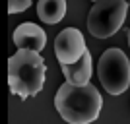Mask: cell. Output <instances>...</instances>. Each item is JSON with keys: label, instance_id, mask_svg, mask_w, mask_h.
Listing matches in <instances>:
<instances>
[{"label": "cell", "instance_id": "cell-8", "mask_svg": "<svg viewBox=\"0 0 130 124\" xmlns=\"http://www.w3.org/2000/svg\"><path fill=\"white\" fill-rule=\"evenodd\" d=\"M66 14V0H39L37 2V16L41 22L58 23Z\"/></svg>", "mask_w": 130, "mask_h": 124}, {"label": "cell", "instance_id": "cell-2", "mask_svg": "<svg viewBox=\"0 0 130 124\" xmlns=\"http://www.w3.org/2000/svg\"><path fill=\"white\" fill-rule=\"evenodd\" d=\"M47 66L41 52L18 49L8 60V85L12 93L22 99L37 95L45 85Z\"/></svg>", "mask_w": 130, "mask_h": 124}, {"label": "cell", "instance_id": "cell-9", "mask_svg": "<svg viewBox=\"0 0 130 124\" xmlns=\"http://www.w3.org/2000/svg\"><path fill=\"white\" fill-rule=\"evenodd\" d=\"M31 6V0H8V12L10 14H20Z\"/></svg>", "mask_w": 130, "mask_h": 124}, {"label": "cell", "instance_id": "cell-7", "mask_svg": "<svg viewBox=\"0 0 130 124\" xmlns=\"http://www.w3.org/2000/svg\"><path fill=\"white\" fill-rule=\"evenodd\" d=\"M60 68H62V74H64L68 83L86 85V83H89V78H91V72H93L91 52L86 50V52L82 54V58H78L72 64H60Z\"/></svg>", "mask_w": 130, "mask_h": 124}, {"label": "cell", "instance_id": "cell-3", "mask_svg": "<svg viewBox=\"0 0 130 124\" xmlns=\"http://www.w3.org/2000/svg\"><path fill=\"white\" fill-rule=\"evenodd\" d=\"M126 10V0H95L87 16L89 33L97 39L113 37L124 23Z\"/></svg>", "mask_w": 130, "mask_h": 124}, {"label": "cell", "instance_id": "cell-1", "mask_svg": "<svg viewBox=\"0 0 130 124\" xmlns=\"http://www.w3.org/2000/svg\"><path fill=\"white\" fill-rule=\"evenodd\" d=\"M103 97L91 83L74 85L64 81L54 95V109L68 124H89L97 120Z\"/></svg>", "mask_w": 130, "mask_h": 124}, {"label": "cell", "instance_id": "cell-4", "mask_svg": "<svg viewBox=\"0 0 130 124\" xmlns=\"http://www.w3.org/2000/svg\"><path fill=\"white\" fill-rule=\"evenodd\" d=\"M97 76L109 95H122L130 85V62L120 49H107L97 64Z\"/></svg>", "mask_w": 130, "mask_h": 124}, {"label": "cell", "instance_id": "cell-6", "mask_svg": "<svg viewBox=\"0 0 130 124\" xmlns=\"http://www.w3.org/2000/svg\"><path fill=\"white\" fill-rule=\"evenodd\" d=\"M12 39H14V45L18 49L35 50V52H41L45 49V45H47V33L37 23H31V22L18 25Z\"/></svg>", "mask_w": 130, "mask_h": 124}, {"label": "cell", "instance_id": "cell-5", "mask_svg": "<svg viewBox=\"0 0 130 124\" xmlns=\"http://www.w3.org/2000/svg\"><path fill=\"white\" fill-rule=\"evenodd\" d=\"M86 39L82 35L80 29L76 27H66L56 35L54 39V54L60 64H72L82 54L86 52Z\"/></svg>", "mask_w": 130, "mask_h": 124}, {"label": "cell", "instance_id": "cell-10", "mask_svg": "<svg viewBox=\"0 0 130 124\" xmlns=\"http://www.w3.org/2000/svg\"><path fill=\"white\" fill-rule=\"evenodd\" d=\"M128 47H130V29H128Z\"/></svg>", "mask_w": 130, "mask_h": 124}, {"label": "cell", "instance_id": "cell-12", "mask_svg": "<svg viewBox=\"0 0 130 124\" xmlns=\"http://www.w3.org/2000/svg\"><path fill=\"white\" fill-rule=\"evenodd\" d=\"M93 2H95V0H93Z\"/></svg>", "mask_w": 130, "mask_h": 124}, {"label": "cell", "instance_id": "cell-11", "mask_svg": "<svg viewBox=\"0 0 130 124\" xmlns=\"http://www.w3.org/2000/svg\"><path fill=\"white\" fill-rule=\"evenodd\" d=\"M126 4H128V6H130V0H126Z\"/></svg>", "mask_w": 130, "mask_h": 124}]
</instances>
